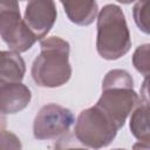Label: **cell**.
Returning <instances> with one entry per match:
<instances>
[{
  "label": "cell",
  "instance_id": "cell-13",
  "mask_svg": "<svg viewBox=\"0 0 150 150\" xmlns=\"http://www.w3.org/2000/svg\"><path fill=\"white\" fill-rule=\"evenodd\" d=\"M148 9H149V0H137L132 8V16L138 29L145 34H149V25H148Z\"/></svg>",
  "mask_w": 150,
  "mask_h": 150
},
{
  "label": "cell",
  "instance_id": "cell-1",
  "mask_svg": "<svg viewBox=\"0 0 150 150\" xmlns=\"http://www.w3.org/2000/svg\"><path fill=\"white\" fill-rule=\"evenodd\" d=\"M40 54L32 64L34 82L45 88H57L66 84L71 77L69 63V42L59 38L49 36L40 40Z\"/></svg>",
  "mask_w": 150,
  "mask_h": 150
},
{
  "label": "cell",
  "instance_id": "cell-14",
  "mask_svg": "<svg viewBox=\"0 0 150 150\" xmlns=\"http://www.w3.org/2000/svg\"><path fill=\"white\" fill-rule=\"evenodd\" d=\"M21 143L16 135L11 131H0V149H20Z\"/></svg>",
  "mask_w": 150,
  "mask_h": 150
},
{
  "label": "cell",
  "instance_id": "cell-5",
  "mask_svg": "<svg viewBox=\"0 0 150 150\" xmlns=\"http://www.w3.org/2000/svg\"><path fill=\"white\" fill-rule=\"evenodd\" d=\"M0 36L16 53L27 52L38 41L21 18L16 0H0Z\"/></svg>",
  "mask_w": 150,
  "mask_h": 150
},
{
  "label": "cell",
  "instance_id": "cell-3",
  "mask_svg": "<svg viewBox=\"0 0 150 150\" xmlns=\"http://www.w3.org/2000/svg\"><path fill=\"white\" fill-rule=\"evenodd\" d=\"M96 50L104 60H118L131 48L130 32L122 8L105 5L97 13Z\"/></svg>",
  "mask_w": 150,
  "mask_h": 150
},
{
  "label": "cell",
  "instance_id": "cell-2",
  "mask_svg": "<svg viewBox=\"0 0 150 150\" xmlns=\"http://www.w3.org/2000/svg\"><path fill=\"white\" fill-rule=\"evenodd\" d=\"M138 101L134 90V80L124 69L109 70L102 82V94L96 102L98 107L121 129Z\"/></svg>",
  "mask_w": 150,
  "mask_h": 150
},
{
  "label": "cell",
  "instance_id": "cell-4",
  "mask_svg": "<svg viewBox=\"0 0 150 150\" xmlns=\"http://www.w3.org/2000/svg\"><path fill=\"white\" fill-rule=\"evenodd\" d=\"M120 129L96 105L80 112L75 122V138L86 148L101 149L108 146Z\"/></svg>",
  "mask_w": 150,
  "mask_h": 150
},
{
  "label": "cell",
  "instance_id": "cell-10",
  "mask_svg": "<svg viewBox=\"0 0 150 150\" xmlns=\"http://www.w3.org/2000/svg\"><path fill=\"white\" fill-rule=\"evenodd\" d=\"M68 19L77 26H89L98 13L96 0H60Z\"/></svg>",
  "mask_w": 150,
  "mask_h": 150
},
{
  "label": "cell",
  "instance_id": "cell-11",
  "mask_svg": "<svg viewBox=\"0 0 150 150\" xmlns=\"http://www.w3.org/2000/svg\"><path fill=\"white\" fill-rule=\"evenodd\" d=\"M26 73V63L20 53L0 50V79L9 82H21Z\"/></svg>",
  "mask_w": 150,
  "mask_h": 150
},
{
  "label": "cell",
  "instance_id": "cell-15",
  "mask_svg": "<svg viewBox=\"0 0 150 150\" xmlns=\"http://www.w3.org/2000/svg\"><path fill=\"white\" fill-rule=\"evenodd\" d=\"M116 1L120 2V4H123V5H129V4H131V2H134L136 0H116Z\"/></svg>",
  "mask_w": 150,
  "mask_h": 150
},
{
  "label": "cell",
  "instance_id": "cell-16",
  "mask_svg": "<svg viewBox=\"0 0 150 150\" xmlns=\"http://www.w3.org/2000/svg\"><path fill=\"white\" fill-rule=\"evenodd\" d=\"M16 1H27V0H16Z\"/></svg>",
  "mask_w": 150,
  "mask_h": 150
},
{
  "label": "cell",
  "instance_id": "cell-12",
  "mask_svg": "<svg viewBox=\"0 0 150 150\" xmlns=\"http://www.w3.org/2000/svg\"><path fill=\"white\" fill-rule=\"evenodd\" d=\"M149 43L138 46L132 55V64L135 69L144 75V77L149 76L150 73V59H149Z\"/></svg>",
  "mask_w": 150,
  "mask_h": 150
},
{
  "label": "cell",
  "instance_id": "cell-7",
  "mask_svg": "<svg viewBox=\"0 0 150 150\" xmlns=\"http://www.w3.org/2000/svg\"><path fill=\"white\" fill-rule=\"evenodd\" d=\"M57 12L54 0H29L23 20L36 40H42L53 28Z\"/></svg>",
  "mask_w": 150,
  "mask_h": 150
},
{
  "label": "cell",
  "instance_id": "cell-9",
  "mask_svg": "<svg viewBox=\"0 0 150 150\" xmlns=\"http://www.w3.org/2000/svg\"><path fill=\"white\" fill-rule=\"evenodd\" d=\"M130 117V131L134 137L149 145L150 141V128H149V98H148V77L144 79L141 88V96L132 109Z\"/></svg>",
  "mask_w": 150,
  "mask_h": 150
},
{
  "label": "cell",
  "instance_id": "cell-6",
  "mask_svg": "<svg viewBox=\"0 0 150 150\" xmlns=\"http://www.w3.org/2000/svg\"><path fill=\"white\" fill-rule=\"evenodd\" d=\"M75 123V116L68 108L55 103L43 105L33 123V135L39 141L54 139L67 134Z\"/></svg>",
  "mask_w": 150,
  "mask_h": 150
},
{
  "label": "cell",
  "instance_id": "cell-8",
  "mask_svg": "<svg viewBox=\"0 0 150 150\" xmlns=\"http://www.w3.org/2000/svg\"><path fill=\"white\" fill-rule=\"evenodd\" d=\"M32 93L26 84L0 79V114H16L28 107Z\"/></svg>",
  "mask_w": 150,
  "mask_h": 150
}]
</instances>
